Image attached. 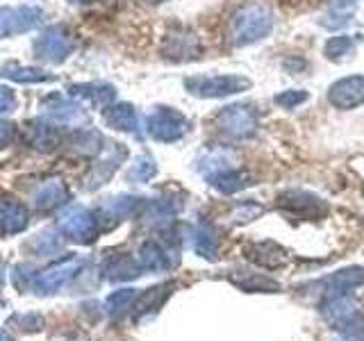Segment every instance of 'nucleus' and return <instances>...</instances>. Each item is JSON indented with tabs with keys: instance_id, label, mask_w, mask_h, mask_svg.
Instances as JSON below:
<instances>
[{
	"instance_id": "obj_33",
	"label": "nucleus",
	"mask_w": 364,
	"mask_h": 341,
	"mask_svg": "<svg viewBox=\"0 0 364 341\" xmlns=\"http://www.w3.org/2000/svg\"><path fill=\"white\" fill-rule=\"evenodd\" d=\"M68 3H96V0H68Z\"/></svg>"
},
{
	"instance_id": "obj_10",
	"label": "nucleus",
	"mask_w": 364,
	"mask_h": 341,
	"mask_svg": "<svg viewBox=\"0 0 364 341\" xmlns=\"http://www.w3.org/2000/svg\"><path fill=\"white\" fill-rule=\"evenodd\" d=\"M244 253L253 264H257L259 269H267V271H278L289 264L287 248H282L278 242H271V239L248 244L244 248Z\"/></svg>"
},
{
	"instance_id": "obj_15",
	"label": "nucleus",
	"mask_w": 364,
	"mask_h": 341,
	"mask_svg": "<svg viewBox=\"0 0 364 341\" xmlns=\"http://www.w3.org/2000/svg\"><path fill=\"white\" fill-rule=\"evenodd\" d=\"M139 259H141V264L151 271H168L178 266L180 255H178V248L162 246L157 242H146L139 250Z\"/></svg>"
},
{
	"instance_id": "obj_21",
	"label": "nucleus",
	"mask_w": 364,
	"mask_h": 341,
	"mask_svg": "<svg viewBox=\"0 0 364 341\" xmlns=\"http://www.w3.org/2000/svg\"><path fill=\"white\" fill-rule=\"evenodd\" d=\"M0 77L11 80V82H21V85H39V82H50L53 80V75L41 71V68L23 66L16 62H7L0 66Z\"/></svg>"
},
{
	"instance_id": "obj_14",
	"label": "nucleus",
	"mask_w": 364,
	"mask_h": 341,
	"mask_svg": "<svg viewBox=\"0 0 364 341\" xmlns=\"http://www.w3.org/2000/svg\"><path fill=\"white\" fill-rule=\"evenodd\" d=\"M198 55H200V41L187 30L171 32L164 41V57H168V60H173V62L196 60Z\"/></svg>"
},
{
	"instance_id": "obj_11",
	"label": "nucleus",
	"mask_w": 364,
	"mask_h": 341,
	"mask_svg": "<svg viewBox=\"0 0 364 341\" xmlns=\"http://www.w3.org/2000/svg\"><path fill=\"white\" fill-rule=\"evenodd\" d=\"M68 96L82 102V105L107 109L114 102V98H117V89L105 82H80L68 87Z\"/></svg>"
},
{
	"instance_id": "obj_6",
	"label": "nucleus",
	"mask_w": 364,
	"mask_h": 341,
	"mask_svg": "<svg viewBox=\"0 0 364 341\" xmlns=\"http://www.w3.org/2000/svg\"><path fill=\"white\" fill-rule=\"evenodd\" d=\"M276 205L282 212H289L291 216H299V219L305 221H316V219H323L328 214V202L316 196L312 191H305V189H287L278 193Z\"/></svg>"
},
{
	"instance_id": "obj_22",
	"label": "nucleus",
	"mask_w": 364,
	"mask_h": 341,
	"mask_svg": "<svg viewBox=\"0 0 364 341\" xmlns=\"http://www.w3.org/2000/svg\"><path fill=\"white\" fill-rule=\"evenodd\" d=\"M64 227H66L68 234H71L73 239H80V242H89V239H94V234H96L94 216L85 210H75L73 214H68L66 221H64Z\"/></svg>"
},
{
	"instance_id": "obj_17",
	"label": "nucleus",
	"mask_w": 364,
	"mask_h": 341,
	"mask_svg": "<svg viewBox=\"0 0 364 341\" xmlns=\"http://www.w3.org/2000/svg\"><path fill=\"white\" fill-rule=\"evenodd\" d=\"M191 246L196 255L216 261L219 259V227L210 221H200L191 232Z\"/></svg>"
},
{
	"instance_id": "obj_13",
	"label": "nucleus",
	"mask_w": 364,
	"mask_h": 341,
	"mask_svg": "<svg viewBox=\"0 0 364 341\" xmlns=\"http://www.w3.org/2000/svg\"><path fill=\"white\" fill-rule=\"evenodd\" d=\"M43 117H48L50 123H62V125H77L85 121V109L73 102V98H62V96H48L41 102Z\"/></svg>"
},
{
	"instance_id": "obj_30",
	"label": "nucleus",
	"mask_w": 364,
	"mask_h": 341,
	"mask_svg": "<svg viewBox=\"0 0 364 341\" xmlns=\"http://www.w3.org/2000/svg\"><path fill=\"white\" fill-rule=\"evenodd\" d=\"M16 109V96L9 87H0V114H9Z\"/></svg>"
},
{
	"instance_id": "obj_19",
	"label": "nucleus",
	"mask_w": 364,
	"mask_h": 341,
	"mask_svg": "<svg viewBox=\"0 0 364 341\" xmlns=\"http://www.w3.org/2000/svg\"><path fill=\"white\" fill-rule=\"evenodd\" d=\"M105 123L109 128L119 130V132H128L139 136V117H136V109L128 102H112L105 109Z\"/></svg>"
},
{
	"instance_id": "obj_12",
	"label": "nucleus",
	"mask_w": 364,
	"mask_h": 341,
	"mask_svg": "<svg viewBox=\"0 0 364 341\" xmlns=\"http://www.w3.org/2000/svg\"><path fill=\"white\" fill-rule=\"evenodd\" d=\"M364 284V266H346L335 271L333 276L323 278L321 282H316V287L323 291V298L328 296H339V293H350L353 289H358Z\"/></svg>"
},
{
	"instance_id": "obj_4",
	"label": "nucleus",
	"mask_w": 364,
	"mask_h": 341,
	"mask_svg": "<svg viewBox=\"0 0 364 341\" xmlns=\"http://www.w3.org/2000/svg\"><path fill=\"white\" fill-rule=\"evenodd\" d=\"M216 128L237 141L253 139L259 130L257 112L250 105H242V102L239 105H228L216 114Z\"/></svg>"
},
{
	"instance_id": "obj_27",
	"label": "nucleus",
	"mask_w": 364,
	"mask_h": 341,
	"mask_svg": "<svg viewBox=\"0 0 364 341\" xmlns=\"http://www.w3.org/2000/svg\"><path fill=\"white\" fill-rule=\"evenodd\" d=\"M262 214H264V207H262V205H257V202H253V200H246V202L237 205V207H235V212H232V221H235L237 225H246V223H250V221L259 219Z\"/></svg>"
},
{
	"instance_id": "obj_3",
	"label": "nucleus",
	"mask_w": 364,
	"mask_h": 341,
	"mask_svg": "<svg viewBox=\"0 0 364 341\" xmlns=\"http://www.w3.org/2000/svg\"><path fill=\"white\" fill-rule=\"evenodd\" d=\"M191 128V121L176 107H157L148 114L146 132L159 144H176Z\"/></svg>"
},
{
	"instance_id": "obj_5",
	"label": "nucleus",
	"mask_w": 364,
	"mask_h": 341,
	"mask_svg": "<svg viewBox=\"0 0 364 341\" xmlns=\"http://www.w3.org/2000/svg\"><path fill=\"white\" fill-rule=\"evenodd\" d=\"M75 41L73 34L68 32L64 26H53L43 30L32 43V50L37 55V60L48 62V64H62L68 60V55L73 53Z\"/></svg>"
},
{
	"instance_id": "obj_29",
	"label": "nucleus",
	"mask_w": 364,
	"mask_h": 341,
	"mask_svg": "<svg viewBox=\"0 0 364 341\" xmlns=\"http://www.w3.org/2000/svg\"><path fill=\"white\" fill-rule=\"evenodd\" d=\"M307 98H310V94H307L305 89H287L273 98V102L282 109H294V107L303 105V102H307Z\"/></svg>"
},
{
	"instance_id": "obj_9",
	"label": "nucleus",
	"mask_w": 364,
	"mask_h": 341,
	"mask_svg": "<svg viewBox=\"0 0 364 341\" xmlns=\"http://www.w3.org/2000/svg\"><path fill=\"white\" fill-rule=\"evenodd\" d=\"M235 168H239L237 157L230 151H225V148H210V151H205L196 159V170L208 185H212L214 180H219L221 175L230 173Z\"/></svg>"
},
{
	"instance_id": "obj_32",
	"label": "nucleus",
	"mask_w": 364,
	"mask_h": 341,
	"mask_svg": "<svg viewBox=\"0 0 364 341\" xmlns=\"http://www.w3.org/2000/svg\"><path fill=\"white\" fill-rule=\"evenodd\" d=\"M144 3H148V5H159V3H164V0H144Z\"/></svg>"
},
{
	"instance_id": "obj_7",
	"label": "nucleus",
	"mask_w": 364,
	"mask_h": 341,
	"mask_svg": "<svg viewBox=\"0 0 364 341\" xmlns=\"http://www.w3.org/2000/svg\"><path fill=\"white\" fill-rule=\"evenodd\" d=\"M43 21V11L32 5L21 7H0V39L16 37V34L30 32Z\"/></svg>"
},
{
	"instance_id": "obj_18",
	"label": "nucleus",
	"mask_w": 364,
	"mask_h": 341,
	"mask_svg": "<svg viewBox=\"0 0 364 341\" xmlns=\"http://www.w3.org/2000/svg\"><path fill=\"white\" fill-rule=\"evenodd\" d=\"M128 157V151L121 146V144H109L105 148V153H102V157L96 162L94 170H91V182L89 187H100L105 185V180L112 178V173L121 166L123 159Z\"/></svg>"
},
{
	"instance_id": "obj_25",
	"label": "nucleus",
	"mask_w": 364,
	"mask_h": 341,
	"mask_svg": "<svg viewBox=\"0 0 364 341\" xmlns=\"http://www.w3.org/2000/svg\"><path fill=\"white\" fill-rule=\"evenodd\" d=\"M100 144H102V136L96 130H80L73 136V148L77 153H85V155L100 153Z\"/></svg>"
},
{
	"instance_id": "obj_28",
	"label": "nucleus",
	"mask_w": 364,
	"mask_h": 341,
	"mask_svg": "<svg viewBox=\"0 0 364 341\" xmlns=\"http://www.w3.org/2000/svg\"><path fill=\"white\" fill-rule=\"evenodd\" d=\"M26 223V214L14 202H5L3 207H0V225H5L7 230H16Z\"/></svg>"
},
{
	"instance_id": "obj_1",
	"label": "nucleus",
	"mask_w": 364,
	"mask_h": 341,
	"mask_svg": "<svg viewBox=\"0 0 364 341\" xmlns=\"http://www.w3.org/2000/svg\"><path fill=\"white\" fill-rule=\"evenodd\" d=\"M273 26H276L273 11L264 5L250 3V5L239 7L230 16L225 37H228V43L235 45V48H244V45L267 39L273 32Z\"/></svg>"
},
{
	"instance_id": "obj_20",
	"label": "nucleus",
	"mask_w": 364,
	"mask_h": 341,
	"mask_svg": "<svg viewBox=\"0 0 364 341\" xmlns=\"http://www.w3.org/2000/svg\"><path fill=\"white\" fill-rule=\"evenodd\" d=\"M23 134H26V141L37 151H53L60 141V132H57L55 123L48 121H28L23 125Z\"/></svg>"
},
{
	"instance_id": "obj_23",
	"label": "nucleus",
	"mask_w": 364,
	"mask_h": 341,
	"mask_svg": "<svg viewBox=\"0 0 364 341\" xmlns=\"http://www.w3.org/2000/svg\"><path fill=\"white\" fill-rule=\"evenodd\" d=\"M66 198H68V191L62 185V180H48L37 193V200L41 207H57V205H62Z\"/></svg>"
},
{
	"instance_id": "obj_26",
	"label": "nucleus",
	"mask_w": 364,
	"mask_h": 341,
	"mask_svg": "<svg viewBox=\"0 0 364 341\" xmlns=\"http://www.w3.org/2000/svg\"><path fill=\"white\" fill-rule=\"evenodd\" d=\"M157 173V164L151 155H141L134 159V164L130 168V180L134 182H148L153 175Z\"/></svg>"
},
{
	"instance_id": "obj_31",
	"label": "nucleus",
	"mask_w": 364,
	"mask_h": 341,
	"mask_svg": "<svg viewBox=\"0 0 364 341\" xmlns=\"http://www.w3.org/2000/svg\"><path fill=\"white\" fill-rule=\"evenodd\" d=\"M16 136V125L9 121H0V148L9 146Z\"/></svg>"
},
{
	"instance_id": "obj_16",
	"label": "nucleus",
	"mask_w": 364,
	"mask_h": 341,
	"mask_svg": "<svg viewBox=\"0 0 364 341\" xmlns=\"http://www.w3.org/2000/svg\"><path fill=\"white\" fill-rule=\"evenodd\" d=\"M228 280H230L237 289L248 291V293H257V291H264V293H273V291H280V282L269 278L267 273H259V271H230L228 273Z\"/></svg>"
},
{
	"instance_id": "obj_24",
	"label": "nucleus",
	"mask_w": 364,
	"mask_h": 341,
	"mask_svg": "<svg viewBox=\"0 0 364 341\" xmlns=\"http://www.w3.org/2000/svg\"><path fill=\"white\" fill-rule=\"evenodd\" d=\"M353 50H355V41H353L350 37H346V34H339V37H330L323 45V55L328 57V60L333 62H339L341 57L350 55Z\"/></svg>"
},
{
	"instance_id": "obj_2",
	"label": "nucleus",
	"mask_w": 364,
	"mask_h": 341,
	"mask_svg": "<svg viewBox=\"0 0 364 341\" xmlns=\"http://www.w3.org/2000/svg\"><path fill=\"white\" fill-rule=\"evenodd\" d=\"M185 89L187 94L196 98H225L242 94V91L250 89V80L246 75H235V73H219V75H189L185 77Z\"/></svg>"
},
{
	"instance_id": "obj_8",
	"label": "nucleus",
	"mask_w": 364,
	"mask_h": 341,
	"mask_svg": "<svg viewBox=\"0 0 364 341\" xmlns=\"http://www.w3.org/2000/svg\"><path fill=\"white\" fill-rule=\"evenodd\" d=\"M328 102L341 112L364 105V75H348L333 82L328 89Z\"/></svg>"
}]
</instances>
